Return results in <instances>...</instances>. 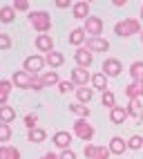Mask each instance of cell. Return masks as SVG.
I'll return each instance as SVG.
<instances>
[{"label":"cell","mask_w":143,"mask_h":159,"mask_svg":"<svg viewBox=\"0 0 143 159\" xmlns=\"http://www.w3.org/2000/svg\"><path fill=\"white\" fill-rule=\"evenodd\" d=\"M101 103L105 105V108H116V97H114V92L112 90H107V92H103V97H101Z\"/></svg>","instance_id":"4dcf8cb0"},{"label":"cell","mask_w":143,"mask_h":159,"mask_svg":"<svg viewBox=\"0 0 143 159\" xmlns=\"http://www.w3.org/2000/svg\"><path fill=\"white\" fill-rule=\"evenodd\" d=\"M29 90H36V92L45 90V83H43V76H40V74H32V81H29Z\"/></svg>","instance_id":"1f68e13d"},{"label":"cell","mask_w":143,"mask_h":159,"mask_svg":"<svg viewBox=\"0 0 143 159\" xmlns=\"http://www.w3.org/2000/svg\"><path fill=\"white\" fill-rule=\"evenodd\" d=\"M87 49L94 54V52H107L110 49V43L101 36V38H87Z\"/></svg>","instance_id":"ac0fdd59"},{"label":"cell","mask_w":143,"mask_h":159,"mask_svg":"<svg viewBox=\"0 0 143 159\" xmlns=\"http://www.w3.org/2000/svg\"><path fill=\"white\" fill-rule=\"evenodd\" d=\"M72 134L78 137V139L85 141V143H92V139H94V125L87 123V119H76L74 128H72Z\"/></svg>","instance_id":"3957f363"},{"label":"cell","mask_w":143,"mask_h":159,"mask_svg":"<svg viewBox=\"0 0 143 159\" xmlns=\"http://www.w3.org/2000/svg\"><path fill=\"white\" fill-rule=\"evenodd\" d=\"M107 148H110L112 155H123L125 150H130V148H128V141L123 139V137H112L110 143H107Z\"/></svg>","instance_id":"2e32d148"},{"label":"cell","mask_w":143,"mask_h":159,"mask_svg":"<svg viewBox=\"0 0 143 159\" xmlns=\"http://www.w3.org/2000/svg\"><path fill=\"white\" fill-rule=\"evenodd\" d=\"M121 70H123V65H121V61H119V58H105V61H103V74H105L107 79L119 76Z\"/></svg>","instance_id":"9c48e42d"},{"label":"cell","mask_w":143,"mask_h":159,"mask_svg":"<svg viewBox=\"0 0 143 159\" xmlns=\"http://www.w3.org/2000/svg\"><path fill=\"white\" fill-rule=\"evenodd\" d=\"M45 63H47V65L52 67V70H58V67L65 63V56L60 54V52L54 49V52H49V54H45Z\"/></svg>","instance_id":"ffe728a7"},{"label":"cell","mask_w":143,"mask_h":159,"mask_svg":"<svg viewBox=\"0 0 143 159\" xmlns=\"http://www.w3.org/2000/svg\"><path fill=\"white\" fill-rule=\"evenodd\" d=\"M125 119H128V110L123 108V105H116V108L110 110V121L114 123V125H121Z\"/></svg>","instance_id":"d6986e66"},{"label":"cell","mask_w":143,"mask_h":159,"mask_svg":"<svg viewBox=\"0 0 143 159\" xmlns=\"http://www.w3.org/2000/svg\"><path fill=\"white\" fill-rule=\"evenodd\" d=\"M72 16H74L76 20H87L89 18V2H85V0L74 2L72 5Z\"/></svg>","instance_id":"7c38bea8"},{"label":"cell","mask_w":143,"mask_h":159,"mask_svg":"<svg viewBox=\"0 0 143 159\" xmlns=\"http://www.w3.org/2000/svg\"><path fill=\"white\" fill-rule=\"evenodd\" d=\"M85 157L87 159H110L112 152L107 146H96V143H85Z\"/></svg>","instance_id":"5b68a950"},{"label":"cell","mask_w":143,"mask_h":159,"mask_svg":"<svg viewBox=\"0 0 143 159\" xmlns=\"http://www.w3.org/2000/svg\"><path fill=\"white\" fill-rule=\"evenodd\" d=\"M11 7H14V11H29V2L27 0H16Z\"/></svg>","instance_id":"8d00e7d4"},{"label":"cell","mask_w":143,"mask_h":159,"mask_svg":"<svg viewBox=\"0 0 143 159\" xmlns=\"http://www.w3.org/2000/svg\"><path fill=\"white\" fill-rule=\"evenodd\" d=\"M27 139L32 141V143H43V141L47 139V132H45L43 128H34V130H29Z\"/></svg>","instance_id":"f546056e"},{"label":"cell","mask_w":143,"mask_h":159,"mask_svg":"<svg viewBox=\"0 0 143 159\" xmlns=\"http://www.w3.org/2000/svg\"><path fill=\"white\" fill-rule=\"evenodd\" d=\"M125 110H128V116H132L134 121H143V103H141V99L130 101L125 105Z\"/></svg>","instance_id":"9a60e30c"},{"label":"cell","mask_w":143,"mask_h":159,"mask_svg":"<svg viewBox=\"0 0 143 159\" xmlns=\"http://www.w3.org/2000/svg\"><path fill=\"white\" fill-rule=\"evenodd\" d=\"M45 67V56H40V54H32V56H27L25 63H23V70L27 74H38L40 70Z\"/></svg>","instance_id":"8992f818"},{"label":"cell","mask_w":143,"mask_h":159,"mask_svg":"<svg viewBox=\"0 0 143 159\" xmlns=\"http://www.w3.org/2000/svg\"><path fill=\"white\" fill-rule=\"evenodd\" d=\"M0 159H20V150L16 146L2 143V146H0Z\"/></svg>","instance_id":"603a6c76"},{"label":"cell","mask_w":143,"mask_h":159,"mask_svg":"<svg viewBox=\"0 0 143 159\" xmlns=\"http://www.w3.org/2000/svg\"><path fill=\"white\" fill-rule=\"evenodd\" d=\"M92 97H94V90H92V88H76V99H78V103L87 105V103L92 101Z\"/></svg>","instance_id":"83f0119b"},{"label":"cell","mask_w":143,"mask_h":159,"mask_svg":"<svg viewBox=\"0 0 143 159\" xmlns=\"http://www.w3.org/2000/svg\"><path fill=\"white\" fill-rule=\"evenodd\" d=\"M69 90H76V85H74L72 81H60V83H58V92H60V94H67Z\"/></svg>","instance_id":"d590c367"},{"label":"cell","mask_w":143,"mask_h":159,"mask_svg":"<svg viewBox=\"0 0 143 159\" xmlns=\"http://www.w3.org/2000/svg\"><path fill=\"white\" fill-rule=\"evenodd\" d=\"M141 20L139 18H123L114 25V34L119 38H128V36H134V34H141Z\"/></svg>","instance_id":"6da1fadb"},{"label":"cell","mask_w":143,"mask_h":159,"mask_svg":"<svg viewBox=\"0 0 143 159\" xmlns=\"http://www.w3.org/2000/svg\"><path fill=\"white\" fill-rule=\"evenodd\" d=\"M92 90L107 92V76H105L103 72H96V74H92Z\"/></svg>","instance_id":"44dd1931"},{"label":"cell","mask_w":143,"mask_h":159,"mask_svg":"<svg viewBox=\"0 0 143 159\" xmlns=\"http://www.w3.org/2000/svg\"><path fill=\"white\" fill-rule=\"evenodd\" d=\"M85 34H89V38H101V34H103V18H98V16H89L85 20Z\"/></svg>","instance_id":"277c9868"},{"label":"cell","mask_w":143,"mask_h":159,"mask_svg":"<svg viewBox=\"0 0 143 159\" xmlns=\"http://www.w3.org/2000/svg\"><path fill=\"white\" fill-rule=\"evenodd\" d=\"M141 20H143V5H141Z\"/></svg>","instance_id":"7bdbcfd3"},{"label":"cell","mask_w":143,"mask_h":159,"mask_svg":"<svg viewBox=\"0 0 143 159\" xmlns=\"http://www.w3.org/2000/svg\"><path fill=\"white\" fill-rule=\"evenodd\" d=\"M58 159H76V152L72 150V148H69V150H60Z\"/></svg>","instance_id":"f35d334b"},{"label":"cell","mask_w":143,"mask_h":159,"mask_svg":"<svg viewBox=\"0 0 143 159\" xmlns=\"http://www.w3.org/2000/svg\"><path fill=\"white\" fill-rule=\"evenodd\" d=\"M72 83H74L76 88H87V83H92V74L83 67H74L72 70Z\"/></svg>","instance_id":"52a82bcc"},{"label":"cell","mask_w":143,"mask_h":159,"mask_svg":"<svg viewBox=\"0 0 143 159\" xmlns=\"http://www.w3.org/2000/svg\"><path fill=\"white\" fill-rule=\"evenodd\" d=\"M69 112L76 114L78 119H89V114H92L89 105H83V103H72V105H69Z\"/></svg>","instance_id":"cb8c5ba5"},{"label":"cell","mask_w":143,"mask_h":159,"mask_svg":"<svg viewBox=\"0 0 143 159\" xmlns=\"http://www.w3.org/2000/svg\"><path fill=\"white\" fill-rule=\"evenodd\" d=\"M16 119V110L11 108V105H0V123H11Z\"/></svg>","instance_id":"d4e9b609"},{"label":"cell","mask_w":143,"mask_h":159,"mask_svg":"<svg viewBox=\"0 0 143 159\" xmlns=\"http://www.w3.org/2000/svg\"><path fill=\"white\" fill-rule=\"evenodd\" d=\"M141 43H143V31H141Z\"/></svg>","instance_id":"ee69618b"},{"label":"cell","mask_w":143,"mask_h":159,"mask_svg":"<svg viewBox=\"0 0 143 159\" xmlns=\"http://www.w3.org/2000/svg\"><path fill=\"white\" fill-rule=\"evenodd\" d=\"M141 146H143V137L141 134H132L128 139V148H130V150H141Z\"/></svg>","instance_id":"d6a6232c"},{"label":"cell","mask_w":143,"mask_h":159,"mask_svg":"<svg viewBox=\"0 0 143 159\" xmlns=\"http://www.w3.org/2000/svg\"><path fill=\"white\" fill-rule=\"evenodd\" d=\"M52 143H54L56 148H60V150H69V143H72V132H67V130H58V132H54Z\"/></svg>","instance_id":"30bf717a"},{"label":"cell","mask_w":143,"mask_h":159,"mask_svg":"<svg viewBox=\"0 0 143 159\" xmlns=\"http://www.w3.org/2000/svg\"><path fill=\"white\" fill-rule=\"evenodd\" d=\"M29 25H32L38 34H47L52 29V14L47 11H29Z\"/></svg>","instance_id":"7a4b0ae2"},{"label":"cell","mask_w":143,"mask_h":159,"mask_svg":"<svg viewBox=\"0 0 143 159\" xmlns=\"http://www.w3.org/2000/svg\"><path fill=\"white\" fill-rule=\"evenodd\" d=\"M56 7H58V9H67V7H69V2H56Z\"/></svg>","instance_id":"60d3db41"},{"label":"cell","mask_w":143,"mask_h":159,"mask_svg":"<svg viewBox=\"0 0 143 159\" xmlns=\"http://www.w3.org/2000/svg\"><path fill=\"white\" fill-rule=\"evenodd\" d=\"M40 159H58V155H54V152H45Z\"/></svg>","instance_id":"ab89813d"},{"label":"cell","mask_w":143,"mask_h":159,"mask_svg":"<svg viewBox=\"0 0 143 159\" xmlns=\"http://www.w3.org/2000/svg\"><path fill=\"white\" fill-rule=\"evenodd\" d=\"M38 114L36 112H29V114H25V125H27V130H34V128H38Z\"/></svg>","instance_id":"836d02e7"},{"label":"cell","mask_w":143,"mask_h":159,"mask_svg":"<svg viewBox=\"0 0 143 159\" xmlns=\"http://www.w3.org/2000/svg\"><path fill=\"white\" fill-rule=\"evenodd\" d=\"M14 20H16V11H14V7H11V5L0 7V23L9 25V23H14Z\"/></svg>","instance_id":"484cf974"},{"label":"cell","mask_w":143,"mask_h":159,"mask_svg":"<svg viewBox=\"0 0 143 159\" xmlns=\"http://www.w3.org/2000/svg\"><path fill=\"white\" fill-rule=\"evenodd\" d=\"M11 47V38H9V34H0V52H5Z\"/></svg>","instance_id":"74e56055"},{"label":"cell","mask_w":143,"mask_h":159,"mask_svg":"<svg viewBox=\"0 0 143 159\" xmlns=\"http://www.w3.org/2000/svg\"><path fill=\"white\" fill-rule=\"evenodd\" d=\"M36 49L38 52H45V54L54 52V38H52V34H38L36 36Z\"/></svg>","instance_id":"8fae6325"},{"label":"cell","mask_w":143,"mask_h":159,"mask_svg":"<svg viewBox=\"0 0 143 159\" xmlns=\"http://www.w3.org/2000/svg\"><path fill=\"white\" fill-rule=\"evenodd\" d=\"M74 61H76V67L87 70V67L92 65V61H94V54H92L87 47H78V49L74 52Z\"/></svg>","instance_id":"ba28073f"},{"label":"cell","mask_w":143,"mask_h":159,"mask_svg":"<svg viewBox=\"0 0 143 159\" xmlns=\"http://www.w3.org/2000/svg\"><path fill=\"white\" fill-rule=\"evenodd\" d=\"M125 97H128L130 101L141 99V97H143V81H132L130 85L125 88Z\"/></svg>","instance_id":"e0dca14e"},{"label":"cell","mask_w":143,"mask_h":159,"mask_svg":"<svg viewBox=\"0 0 143 159\" xmlns=\"http://www.w3.org/2000/svg\"><path fill=\"white\" fill-rule=\"evenodd\" d=\"M29 81H32V74H27L25 70L14 72V76H11L14 88H20V90H29Z\"/></svg>","instance_id":"4fadbf2b"},{"label":"cell","mask_w":143,"mask_h":159,"mask_svg":"<svg viewBox=\"0 0 143 159\" xmlns=\"http://www.w3.org/2000/svg\"><path fill=\"white\" fill-rule=\"evenodd\" d=\"M40 76H43L45 88H52V85L58 88V83H60V76H58V72H56V70H49V72H45V74H40Z\"/></svg>","instance_id":"4316f807"},{"label":"cell","mask_w":143,"mask_h":159,"mask_svg":"<svg viewBox=\"0 0 143 159\" xmlns=\"http://www.w3.org/2000/svg\"><path fill=\"white\" fill-rule=\"evenodd\" d=\"M128 72H130L132 81H143V61H134Z\"/></svg>","instance_id":"f1b7e54d"},{"label":"cell","mask_w":143,"mask_h":159,"mask_svg":"<svg viewBox=\"0 0 143 159\" xmlns=\"http://www.w3.org/2000/svg\"><path fill=\"white\" fill-rule=\"evenodd\" d=\"M128 2H125V0H116V2H114V7H125Z\"/></svg>","instance_id":"b9f144b4"},{"label":"cell","mask_w":143,"mask_h":159,"mask_svg":"<svg viewBox=\"0 0 143 159\" xmlns=\"http://www.w3.org/2000/svg\"><path fill=\"white\" fill-rule=\"evenodd\" d=\"M14 90V83L7 81V79H0V105H7L9 101V94Z\"/></svg>","instance_id":"7402d4cb"},{"label":"cell","mask_w":143,"mask_h":159,"mask_svg":"<svg viewBox=\"0 0 143 159\" xmlns=\"http://www.w3.org/2000/svg\"><path fill=\"white\" fill-rule=\"evenodd\" d=\"M87 38H89V36L85 34L83 27H74V29L69 31V45H74L76 49L83 45V43H87Z\"/></svg>","instance_id":"5bb4252c"},{"label":"cell","mask_w":143,"mask_h":159,"mask_svg":"<svg viewBox=\"0 0 143 159\" xmlns=\"http://www.w3.org/2000/svg\"><path fill=\"white\" fill-rule=\"evenodd\" d=\"M9 139H11V125L0 123V141H2V143H7Z\"/></svg>","instance_id":"e575fe53"}]
</instances>
